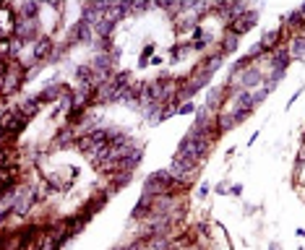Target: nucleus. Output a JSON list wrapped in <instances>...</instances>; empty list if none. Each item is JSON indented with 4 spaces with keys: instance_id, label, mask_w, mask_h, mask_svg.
Here are the masks:
<instances>
[{
    "instance_id": "f257e3e1",
    "label": "nucleus",
    "mask_w": 305,
    "mask_h": 250,
    "mask_svg": "<svg viewBox=\"0 0 305 250\" xmlns=\"http://www.w3.org/2000/svg\"><path fill=\"white\" fill-rule=\"evenodd\" d=\"M186 188L188 185H183L170 170H156L152 175H146V180H144V193H149V196H164V193L178 196Z\"/></svg>"
},
{
    "instance_id": "f03ea898",
    "label": "nucleus",
    "mask_w": 305,
    "mask_h": 250,
    "mask_svg": "<svg viewBox=\"0 0 305 250\" xmlns=\"http://www.w3.org/2000/svg\"><path fill=\"white\" fill-rule=\"evenodd\" d=\"M209 149H211V141H209L206 136L196 133V131H188L186 136L180 138V143H178V154L188 156V159L198 162V164H201L203 159H206Z\"/></svg>"
},
{
    "instance_id": "7ed1b4c3",
    "label": "nucleus",
    "mask_w": 305,
    "mask_h": 250,
    "mask_svg": "<svg viewBox=\"0 0 305 250\" xmlns=\"http://www.w3.org/2000/svg\"><path fill=\"white\" fill-rule=\"evenodd\" d=\"M170 172L183 185H191L193 178H196V172H198V162H193V159H188V156H183V154H175L172 162H170Z\"/></svg>"
},
{
    "instance_id": "20e7f679",
    "label": "nucleus",
    "mask_w": 305,
    "mask_h": 250,
    "mask_svg": "<svg viewBox=\"0 0 305 250\" xmlns=\"http://www.w3.org/2000/svg\"><path fill=\"white\" fill-rule=\"evenodd\" d=\"M13 39L18 42H37L39 39V24L37 21H29V18H21V16H16V21H13Z\"/></svg>"
},
{
    "instance_id": "39448f33",
    "label": "nucleus",
    "mask_w": 305,
    "mask_h": 250,
    "mask_svg": "<svg viewBox=\"0 0 305 250\" xmlns=\"http://www.w3.org/2000/svg\"><path fill=\"white\" fill-rule=\"evenodd\" d=\"M37 198H39V193H37L34 185H21V188H18V201L13 206L16 216H26V214H29V211L34 209Z\"/></svg>"
},
{
    "instance_id": "423d86ee",
    "label": "nucleus",
    "mask_w": 305,
    "mask_h": 250,
    "mask_svg": "<svg viewBox=\"0 0 305 250\" xmlns=\"http://www.w3.org/2000/svg\"><path fill=\"white\" fill-rule=\"evenodd\" d=\"M256 24H258V11H248V13H243V16H235L232 21H227L225 29L232 32V34H237V36H243V34L251 32Z\"/></svg>"
},
{
    "instance_id": "0eeeda50",
    "label": "nucleus",
    "mask_w": 305,
    "mask_h": 250,
    "mask_svg": "<svg viewBox=\"0 0 305 250\" xmlns=\"http://www.w3.org/2000/svg\"><path fill=\"white\" fill-rule=\"evenodd\" d=\"M52 55H55V42H52V36L42 34L39 39L32 44V60H34V63H42V60L52 58Z\"/></svg>"
},
{
    "instance_id": "6e6552de",
    "label": "nucleus",
    "mask_w": 305,
    "mask_h": 250,
    "mask_svg": "<svg viewBox=\"0 0 305 250\" xmlns=\"http://www.w3.org/2000/svg\"><path fill=\"white\" fill-rule=\"evenodd\" d=\"M71 42H81V44H91L94 42V26H89L84 18H78L76 24L71 26V36H68V44Z\"/></svg>"
},
{
    "instance_id": "1a4fd4ad",
    "label": "nucleus",
    "mask_w": 305,
    "mask_h": 250,
    "mask_svg": "<svg viewBox=\"0 0 305 250\" xmlns=\"http://www.w3.org/2000/svg\"><path fill=\"white\" fill-rule=\"evenodd\" d=\"M227 86H211L209 89V94H206V102H203V107L209 109V112H214L219 115L222 112V105H225V99H227Z\"/></svg>"
},
{
    "instance_id": "9d476101",
    "label": "nucleus",
    "mask_w": 305,
    "mask_h": 250,
    "mask_svg": "<svg viewBox=\"0 0 305 250\" xmlns=\"http://www.w3.org/2000/svg\"><path fill=\"white\" fill-rule=\"evenodd\" d=\"M279 26H276V29H266L264 32V36H261V47L266 50V52H274L276 47H282V34H284V29H287V26H284V18H279Z\"/></svg>"
},
{
    "instance_id": "9b49d317",
    "label": "nucleus",
    "mask_w": 305,
    "mask_h": 250,
    "mask_svg": "<svg viewBox=\"0 0 305 250\" xmlns=\"http://www.w3.org/2000/svg\"><path fill=\"white\" fill-rule=\"evenodd\" d=\"M222 63H225V55H222V52L217 50V52H211L209 58L201 63V66L193 68V73H203V76H211V78H214V73L222 68Z\"/></svg>"
},
{
    "instance_id": "f8f14e48",
    "label": "nucleus",
    "mask_w": 305,
    "mask_h": 250,
    "mask_svg": "<svg viewBox=\"0 0 305 250\" xmlns=\"http://www.w3.org/2000/svg\"><path fill=\"white\" fill-rule=\"evenodd\" d=\"M154 201H156V196L141 193V198L136 201V206H133V211H131V221H133V219H149L152 209H154Z\"/></svg>"
},
{
    "instance_id": "ddd939ff",
    "label": "nucleus",
    "mask_w": 305,
    "mask_h": 250,
    "mask_svg": "<svg viewBox=\"0 0 305 250\" xmlns=\"http://www.w3.org/2000/svg\"><path fill=\"white\" fill-rule=\"evenodd\" d=\"M141 159H144V149L141 146H136V149L125 156V159H120L117 162V172H133L138 164H141Z\"/></svg>"
},
{
    "instance_id": "4468645a",
    "label": "nucleus",
    "mask_w": 305,
    "mask_h": 250,
    "mask_svg": "<svg viewBox=\"0 0 305 250\" xmlns=\"http://www.w3.org/2000/svg\"><path fill=\"white\" fill-rule=\"evenodd\" d=\"M39 105H42V102H39V97H24L21 102H18V115H21V117H26V120H32L37 112H39Z\"/></svg>"
},
{
    "instance_id": "2eb2a0df",
    "label": "nucleus",
    "mask_w": 305,
    "mask_h": 250,
    "mask_svg": "<svg viewBox=\"0 0 305 250\" xmlns=\"http://www.w3.org/2000/svg\"><path fill=\"white\" fill-rule=\"evenodd\" d=\"M290 50L284 47H276L274 52H271V60H269V66H271V71H287V66H290Z\"/></svg>"
},
{
    "instance_id": "dca6fc26",
    "label": "nucleus",
    "mask_w": 305,
    "mask_h": 250,
    "mask_svg": "<svg viewBox=\"0 0 305 250\" xmlns=\"http://www.w3.org/2000/svg\"><path fill=\"white\" fill-rule=\"evenodd\" d=\"M78 136H76V128L73 125H63L58 136H55V146H60V149H66V146H76Z\"/></svg>"
},
{
    "instance_id": "f3484780",
    "label": "nucleus",
    "mask_w": 305,
    "mask_h": 250,
    "mask_svg": "<svg viewBox=\"0 0 305 250\" xmlns=\"http://www.w3.org/2000/svg\"><path fill=\"white\" fill-rule=\"evenodd\" d=\"M63 91H66V89H63L58 81H50L47 86H44L37 97H39V102H52V105H55V102H58V99L63 97Z\"/></svg>"
},
{
    "instance_id": "a211bd4d",
    "label": "nucleus",
    "mask_w": 305,
    "mask_h": 250,
    "mask_svg": "<svg viewBox=\"0 0 305 250\" xmlns=\"http://www.w3.org/2000/svg\"><path fill=\"white\" fill-rule=\"evenodd\" d=\"M290 58L292 60H303L305 58V34H295L290 39Z\"/></svg>"
},
{
    "instance_id": "6ab92c4d",
    "label": "nucleus",
    "mask_w": 305,
    "mask_h": 250,
    "mask_svg": "<svg viewBox=\"0 0 305 250\" xmlns=\"http://www.w3.org/2000/svg\"><path fill=\"white\" fill-rule=\"evenodd\" d=\"M237 42H240V36L237 34H232V32H225V39H222V44H219V52L225 55H232V52H237Z\"/></svg>"
},
{
    "instance_id": "aec40b11",
    "label": "nucleus",
    "mask_w": 305,
    "mask_h": 250,
    "mask_svg": "<svg viewBox=\"0 0 305 250\" xmlns=\"http://www.w3.org/2000/svg\"><path fill=\"white\" fill-rule=\"evenodd\" d=\"M235 99H232V105L235 107H243V109H256L253 107V94L248 89H240V91H232Z\"/></svg>"
},
{
    "instance_id": "412c9836",
    "label": "nucleus",
    "mask_w": 305,
    "mask_h": 250,
    "mask_svg": "<svg viewBox=\"0 0 305 250\" xmlns=\"http://www.w3.org/2000/svg\"><path fill=\"white\" fill-rule=\"evenodd\" d=\"M284 18V16H282ZM284 26H287V29H295L300 34V29H305V18H303V13H300V8H295V11L284 18Z\"/></svg>"
},
{
    "instance_id": "4be33fe9",
    "label": "nucleus",
    "mask_w": 305,
    "mask_h": 250,
    "mask_svg": "<svg viewBox=\"0 0 305 250\" xmlns=\"http://www.w3.org/2000/svg\"><path fill=\"white\" fill-rule=\"evenodd\" d=\"M237 123H235V117L232 112H219L217 115V128H219V133H227V131H232Z\"/></svg>"
},
{
    "instance_id": "5701e85b",
    "label": "nucleus",
    "mask_w": 305,
    "mask_h": 250,
    "mask_svg": "<svg viewBox=\"0 0 305 250\" xmlns=\"http://www.w3.org/2000/svg\"><path fill=\"white\" fill-rule=\"evenodd\" d=\"M18 16L21 18H29V21H37V16H39V3H24L21 8H18Z\"/></svg>"
},
{
    "instance_id": "b1692460",
    "label": "nucleus",
    "mask_w": 305,
    "mask_h": 250,
    "mask_svg": "<svg viewBox=\"0 0 305 250\" xmlns=\"http://www.w3.org/2000/svg\"><path fill=\"white\" fill-rule=\"evenodd\" d=\"M152 55H154V42H146L141 58H138V68H146V66H149V63H152Z\"/></svg>"
},
{
    "instance_id": "393cba45",
    "label": "nucleus",
    "mask_w": 305,
    "mask_h": 250,
    "mask_svg": "<svg viewBox=\"0 0 305 250\" xmlns=\"http://www.w3.org/2000/svg\"><path fill=\"white\" fill-rule=\"evenodd\" d=\"M125 143H131V138H128L125 133H120V131H110V146H125Z\"/></svg>"
},
{
    "instance_id": "a878e982",
    "label": "nucleus",
    "mask_w": 305,
    "mask_h": 250,
    "mask_svg": "<svg viewBox=\"0 0 305 250\" xmlns=\"http://www.w3.org/2000/svg\"><path fill=\"white\" fill-rule=\"evenodd\" d=\"M196 105H193V102H183V105H178L175 107V115H196Z\"/></svg>"
},
{
    "instance_id": "bb28decb",
    "label": "nucleus",
    "mask_w": 305,
    "mask_h": 250,
    "mask_svg": "<svg viewBox=\"0 0 305 250\" xmlns=\"http://www.w3.org/2000/svg\"><path fill=\"white\" fill-rule=\"evenodd\" d=\"M251 66H253V63L248 60V55H243V58H237V60L232 63V73H243V71H248Z\"/></svg>"
},
{
    "instance_id": "cd10ccee",
    "label": "nucleus",
    "mask_w": 305,
    "mask_h": 250,
    "mask_svg": "<svg viewBox=\"0 0 305 250\" xmlns=\"http://www.w3.org/2000/svg\"><path fill=\"white\" fill-rule=\"evenodd\" d=\"M251 115H253V109H243V107H235V109H232V117H235V123H237V125H240V123H245V120L251 117Z\"/></svg>"
},
{
    "instance_id": "c85d7f7f",
    "label": "nucleus",
    "mask_w": 305,
    "mask_h": 250,
    "mask_svg": "<svg viewBox=\"0 0 305 250\" xmlns=\"http://www.w3.org/2000/svg\"><path fill=\"white\" fill-rule=\"evenodd\" d=\"M245 55H248V60H251V63H256L258 58H261V55H266V50L261 47V42H256V44H253V47H251V50H248V52H245Z\"/></svg>"
},
{
    "instance_id": "c756f323",
    "label": "nucleus",
    "mask_w": 305,
    "mask_h": 250,
    "mask_svg": "<svg viewBox=\"0 0 305 250\" xmlns=\"http://www.w3.org/2000/svg\"><path fill=\"white\" fill-rule=\"evenodd\" d=\"M13 180H16V170H3V190L5 188H13Z\"/></svg>"
},
{
    "instance_id": "7c9ffc66",
    "label": "nucleus",
    "mask_w": 305,
    "mask_h": 250,
    "mask_svg": "<svg viewBox=\"0 0 305 250\" xmlns=\"http://www.w3.org/2000/svg\"><path fill=\"white\" fill-rule=\"evenodd\" d=\"M146 8H152V5H146V3H131V13H144Z\"/></svg>"
},
{
    "instance_id": "2f4dec72",
    "label": "nucleus",
    "mask_w": 305,
    "mask_h": 250,
    "mask_svg": "<svg viewBox=\"0 0 305 250\" xmlns=\"http://www.w3.org/2000/svg\"><path fill=\"white\" fill-rule=\"evenodd\" d=\"M229 196H243V182L229 185Z\"/></svg>"
},
{
    "instance_id": "473e14b6",
    "label": "nucleus",
    "mask_w": 305,
    "mask_h": 250,
    "mask_svg": "<svg viewBox=\"0 0 305 250\" xmlns=\"http://www.w3.org/2000/svg\"><path fill=\"white\" fill-rule=\"evenodd\" d=\"M214 193H217V196H229V188H227L225 182H219L217 188H214Z\"/></svg>"
},
{
    "instance_id": "72a5a7b5",
    "label": "nucleus",
    "mask_w": 305,
    "mask_h": 250,
    "mask_svg": "<svg viewBox=\"0 0 305 250\" xmlns=\"http://www.w3.org/2000/svg\"><path fill=\"white\" fill-rule=\"evenodd\" d=\"M303 91H305V86H300L298 91H295V94L290 97V105H287V107H292V105H295V102H298V99H300V94H303Z\"/></svg>"
},
{
    "instance_id": "f704fd0d",
    "label": "nucleus",
    "mask_w": 305,
    "mask_h": 250,
    "mask_svg": "<svg viewBox=\"0 0 305 250\" xmlns=\"http://www.w3.org/2000/svg\"><path fill=\"white\" fill-rule=\"evenodd\" d=\"M209 188H211L209 182H201V185H198V196L203 198V196H206V193H209Z\"/></svg>"
},
{
    "instance_id": "c9c22d12",
    "label": "nucleus",
    "mask_w": 305,
    "mask_h": 250,
    "mask_svg": "<svg viewBox=\"0 0 305 250\" xmlns=\"http://www.w3.org/2000/svg\"><path fill=\"white\" fill-rule=\"evenodd\" d=\"M269 250H282V245H279V243H271V245H269Z\"/></svg>"
},
{
    "instance_id": "e433bc0d",
    "label": "nucleus",
    "mask_w": 305,
    "mask_h": 250,
    "mask_svg": "<svg viewBox=\"0 0 305 250\" xmlns=\"http://www.w3.org/2000/svg\"><path fill=\"white\" fill-rule=\"evenodd\" d=\"M300 13H303V18H305V3L300 5Z\"/></svg>"
}]
</instances>
